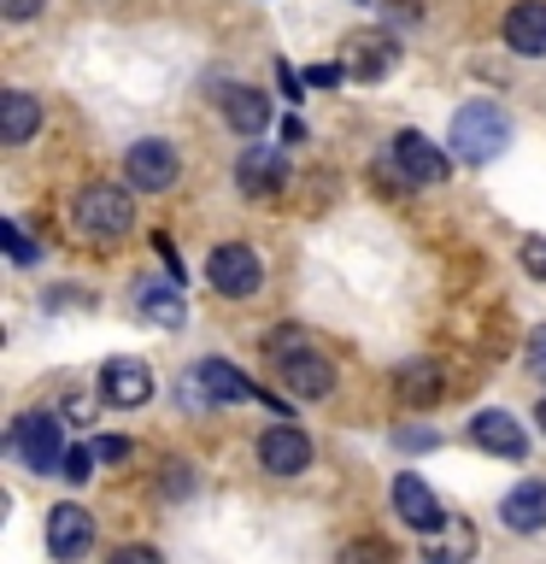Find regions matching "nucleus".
<instances>
[{
  "label": "nucleus",
  "mask_w": 546,
  "mask_h": 564,
  "mask_svg": "<svg viewBox=\"0 0 546 564\" xmlns=\"http://www.w3.org/2000/svg\"><path fill=\"white\" fill-rule=\"evenodd\" d=\"M241 188L253 194V200H264V194H276L282 183H288V159H282V148H264V141H253V148L241 153Z\"/></svg>",
  "instance_id": "15"
},
{
  "label": "nucleus",
  "mask_w": 546,
  "mask_h": 564,
  "mask_svg": "<svg viewBox=\"0 0 546 564\" xmlns=\"http://www.w3.org/2000/svg\"><path fill=\"white\" fill-rule=\"evenodd\" d=\"M276 370H282V388L299 394V400H329V388H335V365L324 359V352H312V347L276 359Z\"/></svg>",
  "instance_id": "7"
},
{
  "label": "nucleus",
  "mask_w": 546,
  "mask_h": 564,
  "mask_svg": "<svg viewBox=\"0 0 546 564\" xmlns=\"http://www.w3.org/2000/svg\"><path fill=\"white\" fill-rule=\"evenodd\" d=\"M135 312L148 317V324H159V329H183L188 324L183 289H176V282H153V276L135 282Z\"/></svg>",
  "instance_id": "13"
},
{
  "label": "nucleus",
  "mask_w": 546,
  "mask_h": 564,
  "mask_svg": "<svg viewBox=\"0 0 546 564\" xmlns=\"http://www.w3.org/2000/svg\"><path fill=\"white\" fill-rule=\"evenodd\" d=\"M505 523L517 529V535H535V529H546V482H517L505 494Z\"/></svg>",
  "instance_id": "18"
},
{
  "label": "nucleus",
  "mask_w": 546,
  "mask_h": 564,
  "mask_svg": "<svg viewBox=\"0 0 546 564\" xmlns=\"http://www.w3.org/2000/svg\"><path fill=\"white\" fill-rule=\"evenodd\" d=\"M206 282H211L223 300H253L259 282H264V264H259L253 247L223 241V247H211V259H206Z\"/></svg>",
  "instance_id": "3"
},
{
  "label": "nucleus",
  "mask_w": 546,
  "mask_h": 564,
  "mask_svg": "<svg viewBox=\"0 0 546 564\" xmlns=\"http://www.w3.org/2000/svg\"><path fill=\"white\" fill-rule=\"evenodd\" d=\"M35 7H42V0H0V12H7V18H35Z\"/></svg>",
  "instance_id": "31"
},
{
  "label": "nucleus",
  "mask_w": 546,
  "mask_h": 564,
  "mask_svg": "<svg viewBox=\"0 0 546 564\" xmlns=\"http://www.w3.org/2000/svg\"><path fill=\"white\" fill-rule=\"evenodd\" d=\"M394 59H400L394 35H359V42H352L347 70H352V77H364V83H376V77H387V70H394Z\"/></svg>",
  "instance_id": "19"
},
{
  "label": "nucleus",
  "mask_w": 546,
  "mask_h": 564,
  "mask_svg": "<svg viewBox=\"0 0 546 564\" xmlns=\"http://www.w3.org/2000/svg\"><path fill=\"white\" fill-rule=\"evenodd\" d=\"M100 394L123 405V412H135V405H148L153 400V370L141 365V359H106L100 370Z\"/></svg>",
  "instance_id": "9"
},
{
  "label": "nucleus",
  "mask_w": 546,
  "mask_h": 564,
  "mask_svg": "<svg viewBox=\"0 0 546 564\" xmlns=\"http://www.w3.org/2000/svg\"><path fill=\"white\" fill-rule=\"evenodd\" d=\"M276 77H282V95L299 100V77H294V70H288V65H276Z\"/></svg>",
  "instance_id": "32"
},
{
  "label": "nucleus",
  "mask_w": 546,
  "mask_h": 564,
  "mask_svg": "<svg viewBox=\"0 0 546 564\" xmlns=\"http://www.w3.org/2000/svg\"><path fill=\"white\" fill-rule=\"evenodd\" d=\"M95 546V518L83 506H53L47 511V553L59 564H77Z\"/></svg>",
  "instance_id": "6"
},
{
  "label": "nucleus",
  "mask_w": 546,
  "mask_h": 564,
  "mask_svg": "<svg viewBox=\"0 0 546 564\" xmlns=\"http://www.w3.org/2000/svg\"><path fill=\"white\" fill-rule=\"evenodd\" d=\"M12 453L24 458L30 470H65V435H59V417L53 412H24L12 423Z\"/></svg>",
  "instance_id": "4"
},
{
  "label": "nucleus",
  "mask_w": 546,
  "mask_h": 564,
  "mask_svg": "<svg viewBox=\"0 0 546 564\" xmlns=\"http://www.w3.org/2000/svg\"><path fill=\"white\" fill-rule=\"evenodd\" d=\"M65 476L70 482H88V476H95V447H70L65 453Z\"/></svg>",
  "instance_id": "22"
},
{
  "label": "nucleus",
  "mask_w": 546,
  "mask_h": 564,
  "mask_svg": "<svg viewBox=\"0 0 546 564\" xmlns=\"http://www.w3.org/2000/svg\"><path fill=\"white\" fill-rule=\"evenodd\" d=\"M470 441H476L482 453H493V458H523V453H528V435H523V423L511 417V412H493V405H488V412H476V417H470Z\"/></svg>",
  "instance_id": "10"
},
{
  "label": "nucleus",
  "mask_w": 546,
  "mask_h": 564,
  "mask_svg": "<svg viewBox=\"0 0 546 564\" xmlns=\"http://www.w3.org/2000/svg\"><path fill=\"white\" fill-rule=\"evenodd\" d=\"M123 453H130V441H118V435L95 441V458H123Z\"/></svg>",
  "instance_id": "30"
},
{
  "label": "nucleus",
  "mask_w": 546,
  "mask_h": 564,
  "mask_svg": "<svg viewBox=\"0 0 546 564\" xmlns=\"http://www.w3.org/2000/svg\"><path fill=\"white\" fill-rule=\"evenodd\" d=\"M523 271L546 282V236H528V241H523Z\"/></svg>",
  "instance_id": "23"
},
{
  "label": "nucleus",
  "mask_w": 546,
  "mask_h": 564,
  "mask_svg": "<svg viewBox=\"0 0 546 564\" xmlns=\"http://www.w3.org/2000/svg\"><path fill=\"white\" fill-rule=\"evenodd\" d=\"M223 118H229V130H236V135H264V130H271V100H264L259 88L236 83L223 95Z\"/></svg>",
  "instance_id": "17"
},
{
  "label": "nucleus",
  "mask_w": 546,
  "mask_h": 564,
  "mask_svg": "<svg viewBox=\"0 0 546 564\" xmlns=\"http://www.w3.org/2000/svg\"><path fill=\"white\" fill-rule=\"evenodd\" d=\"M435 441H440L435 430H400V447H412V453H417V447H423V453H429V447H435Z\"/></svg>",
  "instance_id": "29"
},
{
  "label": "nucleus",
  "mask_w": 546,
  "mask_h": 564,
  "mask_svg": "<svg viewBox=\"0 0 546 564\" xmlns=\"http://www.w3.org/2000/svg\"><path fill=\"white\" fill-rule=\"evenodd\" d=\"M112 564H165V558H159L153 546H118V553H112Z\"/></svg>",
  "instance_id": "27"
},
{
  "label": "nucleus",
  "mask_w": 546,
  "mask_h": 564,
  "mask_svg": "<svg viewBox=\"0 0 546 564\" xmlns=\"http://www.w3.org/2000/svg\"><path fill=\"white\" fill-rule=\"evenodd\" d=\"M259 465L271 476H299L312 465V441L294 430V423H271V430L259 435Z\"/></svg>",
  "instance_id": "8"
},
{
  "label": "nucleus",
  "mask_w": 546,
  "mask_h": 564,
  "mask_svg": "<svg viewBox=\"0 0 546 564\" xmlns=\"http://www.w3.org/2000/svg\"><path fill=\"white\" fill-rule=\"evenodd\" d=\"M123 171H130V188H141V194H165V188H176V171H183V159H176L171 141L148 135V141H135V148H130Z\"/></svg>",
  "instance_id": "5"
},
{
  "label": "nucleus",
  "mask_w": 546,
  "mask_h": 564,
  "mask_svg": "<svg viewBox=\"0 0 546 564\" xmlns=\"http://www.w3.org/2000/svg\"><path fill=\"white\" fill-rule=\"evenodd\" d=\"M194 388H200L206 400H218V405H241V400H253V382H247L229 359H200V365H194Z\"/></svg>",
  "instance_id": "16"
},
{
  "label": "nucleus",
  "mask_w": 546,
  "mask_h": 564,
  "mask_svg": "<svg viewBox=\"0 0 546 564\" xmlns=\"http://www.w3.org/2000/svg\"><path fill=\"white\" fill-rule=\"evenodd\" d=\"M505 42L523 59H546V0H517L505 12Z\"/></svg>",
  "instance_id": "14"
},
{
  "label": "nucleus",
  "mask_w": 546,
  "mask_h": 564,
  "mask_svg": "<svg viewBox=\"0 0 546 564\" xmlns=\"http://www.w3.org/2000/svg\"><path fill=\"white\" fill-rule=\"evenodd\" d=\"M528 370H535V377H546V324L535 329V341H528Z\"/></svg>",
  "instance_id": "28"
},
{
  "label": "nucleus",
  "mask_w": 546,
  "mask_h": 564,
  "mask_svg": "<svg viewBox=\"0 0 546 564\" xmlns=\"http://www.w3.org/2000/svg\"><path fill=\"white\" fill-rule=\"evenodd\" d=\"M0 241H7V253H12L18 264H30V259H35V247L24 241V229H18V224H0Z\"/></svg>",
  "instance_id": "24"
},
{
  "label": "nucleus",
  "mask_w": 546,
  "mask_h": 564,
  "mask_svg": "<svg viewBox=\"0 0 546 564\" xmlns=\"http://www.w3.org/2000/svg\"><path fill=\"white\" fill-rule=\"evenodd\" d=\"M447 141H452V153L465 159V165H488V159L505 153L511 118L500 112V106H488V100H470V106H458V112H452Z\"/></svg>",
  "instance_id": "1"
},
{
  "label": "nucleus",
  "mask_w": 546,
  "mask_h": 564,
  "mask_svg": "<svg viewBox=\"0 0 546 564\" xmlns=\"http://www.w3.org/2000/svg\"><path fill=\"white\" fill-rule=\"evenodd\" d=\"M370 558L387 564V546H382V541H352L347 553H341V564H370Z\"/></svg>",
  "instance_id": "25"
},
{
  "label": "nucleus",
  "mask_w": 546,
  "mask_h": 564,
  "mask_svg": "<svg viewBox=\"0 0 546 564\" xmlns=\"http://www.w3.org/2000/svg\"><path fill=\"white\" fill-rule=\"evenodd\" d=\"M535 423H540V430H546V400H540V405H535Z\"/></svg>",
  "instance_id": "34"
},
{
  "label": "nucleus",
  "mask_w": 546,
  "mask_h": 564,
  "mask_svg": "<svg viewBox=\"0 0 546 564\" xmlns=\"http://www.w3.org/2000/svg\"><path fill=\"white\" fill-rule=\"evenodd\" d=\"M35 123H42V106H35V95H24V88L0 95V141H30Z\"/></svg>",
  "instance_id": "20"
},
{
  "label": "nucleus",
  "mask_w": 546,
  "mask_h": 564,
  "mask_svg": "<svg viewBox=\"0 0 546 564\" xmlns=\"http://www.w3.org/2000/svg\"><path fill=\"white\" fill-rule=\"evenodd\" d=\"M394 159H400V171L412 176V183H429V188L447 183V153H440L423 130H400L394 135Z\"/></svg>",
  "instance_id": "11"
},
{
  "label": "nucleus",
  "mask_w": 546,
  "mask_h": 564,
  "mask_svg": "<svg viewBox=\"0 0 546 564\" xmlns=\"http://www.w3.org/2000/svg\"><path fill=\"white\" fill-rule=\"evenodd\" d=\"M341 77H347V65H312V70H306V83H312V88H335Z\"/></svg>",
  "instance_id": "26"
},
{
  "label": "nucleus",
  "mask_w": 546,
  "mask_h": 564,
  "mask_svg": "<svg viewBox=\"0 0 546 564\" xmlns=\"http://www.w3.org/2000/svg\"><path fill=\"white\" fill-rule=\"evenodd\" d=\"M135 224V206H130V188H112V183H95L77 194V229L88 241H118L130 236Z\"/></svg>",
  "instance_id": "2"
},
{
  "label": "nucleus",
  "mask_w": 546,
  "mask_h": 564,
  "mask_svg": "<svg viewBox=\"0 0 546 564\" xmlns=\"http://www.w3.org/2000/svg\"><path fill=\"white\" fill-rule=\"evenodd\" d=\"M394 394H400V405L423 412V405H435V400H440V370H435V365H405V370H400V382H394Z\"/></svg>",
  "instance_id": "21"
},
{
  "label": "nucleus",
  "mask_w": 546,
  "mask_h": 564,
  "mask_svg": "<svg viewBox=\"0 0 546 564\" xmlns=\"http://www.w3.org/2000/svg\"><path fill=\"white\" fill-rule=\"evenodd\" d=\"M394 511L412 529H423V535H435V529H447V511H440V500L429 488H423V476H412V470H400L394 476Z\"/></svg>",
  "instance_id": "12"
},
{
  "label": "nucleus",
  "mask_w": 546,
  "mask_h": 564,
  "mask_svg": "<svg viewBox=\"0 0 546 564\" xmlns=\"http://www.w3.org/2000/svg\"><path fill=\"white\" fill-rule=\"evenodd\" d=\"M423 564H452V558H447V553H429V558H423Z\"/></svg>",
  "instance_id": "33"
}]
</instances>
